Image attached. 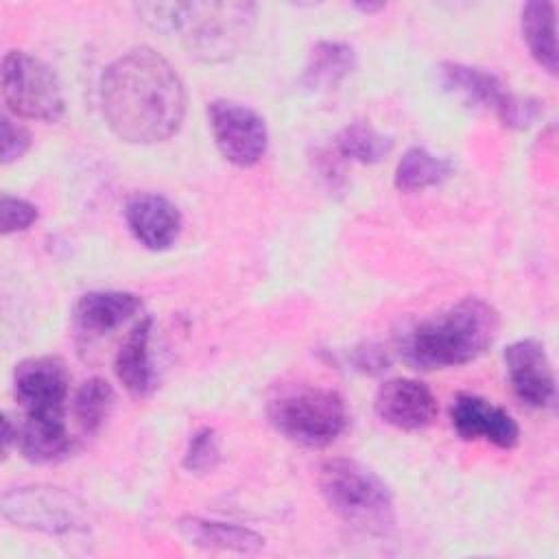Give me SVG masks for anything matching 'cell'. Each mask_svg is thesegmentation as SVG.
Here are the masks:
<instances>
[{"label":"cell","mask_w":559,"mask_h":559,"mask_svg":"<svg viewBox=\"0 0 559 559\" xmlns=\"http://www.w3.org/2000/svg\"><path fill=\"white\" fill-rule=\"evenodd\" d=\"M116 402V391L105 378L85 380L74 395V419L85 435H96L107 421Z\"/></svg>","instance_id":"603a6c76"},{"label":"cell","mask_w":559,"mask_h":559,"mask_svg":"<svg viewBox=\"0 0 559 559\" xmlns=\"http://www.w3.org/2000/svg\"><path fill=\"white\" fill-rule=\"evenodd\" d=\"M151 317L140 319L127 341L120 345L116 360H114V371L120 380V384L133 395V397H148L155 386H157V376L151 362V352H148V341H151Z\"/></svg>","instance_id":"e0dca14e"},{"label":"cell","mask_w":559,"mask_h":559,"mask_svg":"<svg viewBox=\"0 0 559 559\" xmlns=\"http://www.w3.org/2000/svg\"><path fill=\"white\" fill-rule=\"evenodd\" d=\"M2 98L15 116L28 120L55 122L66 109L52 68L24 50H9L2 57Z\"/></svg>","instance_id":"52a82bcc"},{"label":"cell","mask_w":559,"mask_h":559,"mask_svg":"<svg viewBox=\"0 0 559 559\" xmlns=\"http://www.w3.org/2000/svg\"><path fill=\"white\" fill-rule=\"evenodd\" d=\"M124 221L133 238L151 251L170 249L181 234V212L155 192L133 194L124 205Z\"/></svg>","instance_id":"5bb4252c"},{"label":"cell","mask_w":559,"mask_h":559,"mask_svg":"<svg viewBox=\"0 0 559 559\" xmlns=\"http://www.w3.org/2000/svg\"><path fill=\"white\" fill-rule=\"evenodd\" d=\"M15 445L31 463H55L68 456L72 439L66 419H22Z\"/></svg>","instance_id":"ffe728a7"},{"label":"cell","mask_w":559,"mask_h":559,"mask_svg":"<svg viewBox=\"0 0 559 559\" xmlns=\"http://www.w3.org/2000/svg\"><path fill=\"white\" fill-rule=\"evenodd\" d=\"M334 151L349 162L378 164L393 151V140L367 122H352L338 131Z\"/></svg>","instance_id":"7402d4cb"},{"label":"cell","mask_w":559,"mask_h":559,"mask_svg":"<svg viewBox=\"0 0 559 559\" xmlns=\"http://www.w3.org/2000/svg\"><path fill=\"white\" fill-rule=\"evenodd\" d=\"M133 9L146 26L177 35L186 52L205 63L238 55L258 15L253 2H142Z\"/></svg>","instance_id":"7a4b0ae2"},{"label":"cell","mask_w":559,"mask_h":559,"mask_svg":"<svg viewBox=\"0 0 559 559\" xmlns=\"http://www.w3.org/2000/svg\"><path fill=\"white\" fill-rule=\"evenodd\" d=\"M522 37L531 57L548 72L557 74V17L555 4L546 0H531L520 13Z\"/></svg>","instance_id":"d6986e66"},{"label":"cell","mask_w":559,"mask_h":559,"mask_svg":"<svg viewBox=\"0 0 559 559\" xmlns=\"http://www.w3.org/2000/svg\"><path fill=\"white\" fill-rule=\"evenodd\" d=\"M454 432L465 441L483 439L496 448L511 450L520 441L515 419L500 406L474 393H459L450 406Z\"/></svg>","instance_id":"4fadbf2b"},{"label":"cell","mask_w":559,"mask_h":559,"mask_svg":"<svg viewBox=\"0 0 559 559\" xmlns=\"http://www.w3.org/2000/svg\"><path fill=\"white\" fill-rule=\"evenodd\" d=\"M7 522L46 535H79L92 528L87 504L72 491L52 485H24L2 493Z\"/></svg>","instance_id":"8992f818"},{"label":"cell","mask_w":559,"mask_h":559,"mask_svg":"<svg viewBox=\"0 0 559 559\" xmlns=\"http://www.w3.org/2000/svg\"><path fill=\"white\" fill-rule=\"evenodd\" d=\"M504 367L509 384L520 402L533 408H548L555 402V371L544 345L535 338H520L507 345Z\"/></svg>","instance_id":"8fae6325"},{"label":"cell","mask_w":559,"mask_h":559,"mask_svg":"<svg viewBox=\"0 0 559 559\" xmlns=\"http://www.w3.org/2000/svg\"><path fill=\"white\" fill-rule=\"evenodd\" d=\"M452 175V162L430 153L426 146H411L402 153L393 181L402 192H417L439 186Z\"/></svg>","instance_id":"44dd1931"},{"label":"cell","mask_w":559,"mask_h":559,"mask_svg":"<svg viewBox=\"0 0 559 559\" xmlns=\"http://www.w3.org/2000/svg\"><path fill=\"white\" fill-rule=\"evenodd\" d=\"M37 205L31 201L11 194L0 197V229L4 236L26 231L37 221Z\"/></svg>","instance_id":"d4e9b609"},{"label":"cell","mask_w":559,"mask_h":559,"mask_svg":"<svg viewBox=\"0 0 559 559\" xmlns=\"http://www.w3.org/2000/svg\"><path fill=\"white\" fill-rule=\"evenodd\" d=\"M269 424L288 441L319 450L334 443L347 428L343 395L330 386L290 384L266 402Z\"/></svg>","instance_id":"5b68a950"},{"label":"cell","mask_w":559,"mask_h":559,"mask_svg":"<svg viewBox=\"0 0 559 559\" xmlns=\"http://www.w3.org/2000/svg\"><path fill=\"white\" fill-rule=\"evenodd\" d=\"M70 373L55 356H33L13 371V393L22 419H66Z\"/></svg>","instance_id":"30bf717a"},{"label":"cell","mask_w":559,"mask_h":559,"mask_svg":"<svg viewBox=\"0 0 559 559\" xmlns=\"http://www.w3.org/2000/svg\"><path fill=\"white\" fill-rule=\"evenodd\" d=\"M354 7H356L358 11H362V13H376V11L384 9L382 2H356Z\"/></svg>","instance_id":"f1b7e54d"},{"label":"cell","mask_w":559,"mask_h":559,"mask_svg":"<svg viewBox=\"0 0 559 559\" xmlns=\"http://www.w3.org/2000/svg\"><path fill=\"white\" fill-rule=\"evenodd\" d=\"M325 504L352 528L384 535L395 522L393 493L386 483L352 459H328L317 474Z\"/></svg>","instance_id":"277c9868"},{"label":"cell","mask_w":559,"mask_h":559,"mask_svg":"<svg viewBox=\"0 0 559 559\" xmlns=\"http://www.w3.org/2000/svg\"><path fill=\"white\" fill-rule=\"evenodd\" d=\"M221 461V445L214 428H199L186 445L181 465L190 474H207L212 472Z\"/></svg>","instance_id":"cb8c5ba5"},{"label":"cell","mask_w":559,"mask_h":559,"mask_svg":"<svg viewBox=\"0 0 559 559\" xmlns=\"http://www.w3.org/2000/svg\"><path fill=\"white\" fill-rule=\"evenodd\" d=\"M500 332L491 304L465 297L459 304L413 325L400 341L402 358L421 371L461 367L483 356Z\"/></svg>","instance_id":"3957f363"},{"label":"cell","mask_w":559,"mask_h":559,"mask_svg":"<svg viewBox=\"0 0 559 559\" xmlns=\"http://www.w3.org/2000/svg\"><path fill=\"white\" fill-rule=\"evenodd\" d=\"M352 362L362 373H382L389 367L391 358H389L386 349H382L380 345H362V347L354 349Z\"/></svg>","instance_id":"4316f807"},{"label":"cell","mask_w":559,"mask_h":559,"mask_svg":"<svg viewBox=\"0 0 559 559\" xmlns=\"http://www.w3.org/2000/svg\"><path fill=\"white\" fill-rule=\"evenodd\" d=\"M179 535L203 550H225V552H240L251 555L264 548L266 539L240 524L231 522H218V520H205L197 515H183L177 520Z\"/></svg>","instance_id":"2e32d148"},{"label":"cell","mask_w":559,"mask_h":559,"mask_svg":"<svg viewBox=\"0 0 559 559\" xmlns=\"http://www.w3.org/2000/svg\"><path fill=\"white\" fill-rule=\"evenodd\" d=\"M17 443V424L11 421L9 415H2V456H9L11 445Z\"/></svg>","instance_id":"83f0119b"},{"label":"cell","mask_w":559,"mask_h":559,"mask_svg":"<svg viewBox=\"0 0 559 559\" xmlns=\"http://www.w3.org/2000/svg\"><path fill=\"white\" fill-rule=\"evenodd\" d=\"M378 417L404 432L428 428L437 417V397L428 384L413 378H393L378 386L373 397Z\"/></svg>","instance_id":"7c38bea8"},{"label":"cell","mask_w":559,"mask_h":559,"mask_svg":"<svg viewBox=\"0 0 559 559\" xmlns=\"http://www.w3.org/2000/svg\"><path fill=\"white\" fill-rule=\"evenodd\" d=\"M0 122H2V151H0V157H2V164L7 166L11 162H17L31 148V133H28L26 127H22L20 122H15L9 116H2Z\"/></svg>","instance_id":"484cf974"},{"label":"cell","mask_w":559,"mask_h":559,"mask_svg":"<svg viewBox=\"0 0 559 559\" xmlns=\"http://www.w3.org/2000/svg\"><path fill=\"white\" fill-rule=\"evenodd\" d=\"M142 310V299L127 290H94L74 306V328L85 338L103 336Z\"/></svg>","instance_id":"9a60e30c"},{"label":"cell","mask_w":559,"mask_h":559,"mask_svg":"<svg viewBox=\"0 0 559 559\" xmlns=\"http://www.w3.org/2000/svg\"><path fill=\"white\" fill-rule=\"evenodd\" d=\"M207 120L214 142L229 164L249 168L264 157L269 148V129L255 109L218 98L207 105Z\"/></svg>","instance_id":"9c48e42d"},{"label":"cell","mask_w":559,"mask_h":559,"mask_svg":"<svg viewBox=\"0 0 559 559\" xmlns=\"http://www.w3.org/2000/svg\"><path fill=\"white\" fill-rule=\"evenodd\" d=\"M439 83L461 105L480 111H493L504 127L524 129L537 116V100L511 94L489 70L445 61L439 66Z\"/></svg>","instance_id":"ba28073f"},{"label":"cell","mask_w":559,"mask_h":559,"mask_svg":"<svg viewBox=\"0 0 559 559\" xmlns=\"http://www.w3.org/2000/svg\"><path fill=\"white\" fill-rule=\"evenodd\" d=\"M356 68V50L347 41L321 39L310 46L301 83L312 92L336 90Z\"/></svg>","instance_id":"ac0fdd59"},{"label":"cell","mask_w":559,"mask_h":559,"mask_svg":"<svg viewBox=\"0 0 559 559\" xmlns=\"http://www.w3.org/2000/svg\"><path fill=\"white\" fill-rule=\"evenodd\" d=\"M186 85L166 57L138 46L114 59L100 79V107L107 127L129 144H159L186 118Z\"/></svg>","instance_id":"6da1fadb"}]
</instances>
